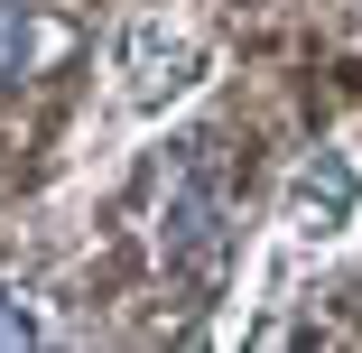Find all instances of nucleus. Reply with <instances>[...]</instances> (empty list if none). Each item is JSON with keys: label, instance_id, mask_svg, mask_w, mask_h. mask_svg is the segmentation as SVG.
Here are the masks:
<instances>
[{"label": "nucleus", "instance_id": "f257e3e1", "mask_svg": "<svg viewBox=\"0 0 362 353\" xmlns=\"http://www.w3.org/2000/svg\"><path fill=\"white\" fill-rule=\"evenodd\" d=\"M158 260L186 289H223V270H233V186L204 158L177 168L168 195H158Z\"/></svg>", "mask_w": 362, "mask_h": 353}, {"label": "nucleus", "instance_id": "f03ea898", "mask_svg": "<svg viewBox=\"0 0 362 353\" xmlns=\"http://www.w3.org/2000/svg\"><path fill=\"white\" fill-rule=\"evenodd\" d=\"M112 65H121V121H168L177 103H195L214 84V47L168 19H130Z\"/></svg>", "mask_w": 362, "mask_h": 353}, {"label": "nucleus", "instance_id": "7ed1b4c3", "mask_svg": "<svg viewBox=\"0 0 362 353\" xmlns=\"http://www.w3.org/2000/svg\"><path fill=\"white\" fill-rule=\"evenodd\" d=\"M279 233H288V251H344L362 233V158L353 149H307L298 177H288Z\"/></svg>", "mask_w": 362, "mask_h": 353}, {"label": "nucleus", "instance_id": "20e7f679", "mask_svg": "<svg viewBox=\"0 0 362 353\" xmlns=\"http://www.w3.org/2000/svg\"><path fill=\"white\" fill-rule=\"evenodd\" d=\"M37 56H47V10L37 0H0V84H19Z\"/></svg>", "mask_w": 362, "mask_h": 353}, {"label": "nucleus", "instance_id": "39448f33", "mask_svg": "<svg viewBox=\"0 0 362 353\" xmlns=\"http://www.w3.org/2000/svg\"><path fill=\"white\" fill-rule=\"evenodd\" d=\"M19 344H47V316L28 307V289L0 279V353H19Z\"/></svg>", "mask_w": 362, "mask_h": 353}]
</instances>
